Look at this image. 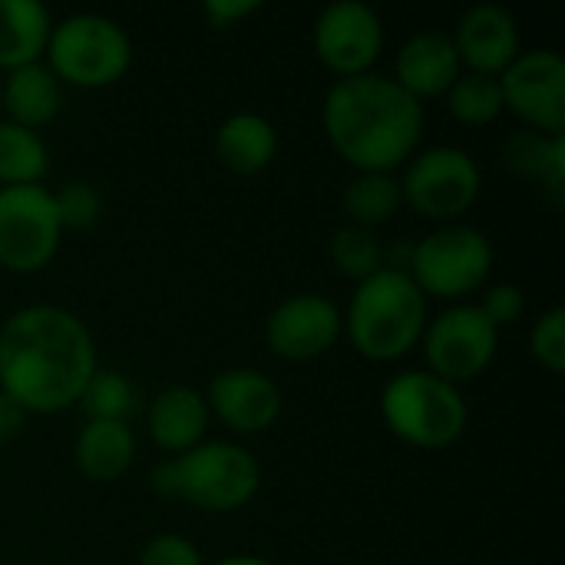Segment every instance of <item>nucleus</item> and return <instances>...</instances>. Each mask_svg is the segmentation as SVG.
<instances>
[{"instance_id": "1", "label": "nucleus", "mask_w": 565, "mask_h": 565, "mask_svg": "<svg viewBox=\"0 0 565 565\" xmlns=\"http://www.w3.org/2000/svg\"><path fill=\"white\" fill-rule=\"evenodd\" d=\"M99 367L89 324L53 301H33L0 321V391L30 414L76 407Z\"/></svg>"}, {"instance_id": "2", "label": "nucleus", "mask_w": 565, "mask_h": 565, "mask_svg": "<svg viewBox=\"0 0 565 565\" xmlns=\"http://www.w3.org/2000/svg\"><path fill=\"white\" fill-rule=\"evenodd\" d=\"M321 126L354 172H397L420 149L427 113L391 73L367 70L328 86Z\"/></svg>"}, {"instance_id": "3", "label": "nucleus", "mask_w": 565, "mask_h": 565, "mask_svg": "<svg viewBox=\"0 0 565 565\" xmlns=\"http://www.w3.org/2000/svg\"><path fill=\"white\" fill-rule=\"evenodd\" d=\"M149 487L162 500H179L199 513L225 516L245 510L262 490L258 457L235 440H202L185 454L152 467Z\"/></svg>"}, {"instance_id": "4", "label": "nucleus", "mask_w": 565, "mask_h": 565, "mask_svg": "<svg viewBox=\"0 0 565 565\" xmlns=\"http://www.w3.org/2000/svg\"><path fill=\"white\" fill-rule=\"evenodd\" d=\"M341 318L354 351L371 361H401L420 348L430 321V301L407 271L381 268L354 285Z\"/></svg>"}, {"instance_id": "5", "label": "nucleus", "mask_w": 565, "mask_h": 565, "mask_svg": "<svg viewBox=\"0 0 565 565\" xmlns=\"http://www.w3.org/2000/svg\"><path fill=\"white\" fill-rule=\"evenodd\" d=\"M43 63L63 86L106 89L119 83L132 66V36L109 13L76 10L60 20L53 17Z\"/></svg>"}, {"instance_id": "6", "label": "nucleus", "mask_w": 565, "mask_h": 565, "mask_svg": "<svg viewBox=\"0 0 565 565\" xmlns=\"http://www.w3.org/2000/svg\"><path fill=\"white\" fill-rule=\"evenodd\" d=\"M381 417L397 440L417 450H447L463 437L470 407L457 384L427 367H411L381 387Z\"/></svg>"}, {"instance_id": "7", "label": "nucleus", "mask_w": 565, "mask_h": 565, "mask_svg": "<svg viewBox=\"0 0 565 565\" xmlns=\"http://www.w3.org/2000/svg\"><path fill=\"white\" fill-rule=\"evenodd\" d=\"M493 242L483 228L470 222H447L414 242L407 275L430 298H444L450 305L470 301L490 285L493 275Z\"/></svg>"}, {"instance_id": "8", "label": "nucleus", "mask_w": 565, "mask_h": 565, "mask_svg": "<svg viewBox=\"0 0 565 565\" xmlns=\"http://www.w3.org/2000/svg\"><path fill=\"white\" fill-rule=\"evenodd\" d=\"M401 192L404 205H411L420 218L430 222H463V212L473 209L483 189L480 162L470 149L454 142H437L427 149H417L404 166Z\"/></svg>"}, {"instance_id": "9", "label": "nucleus", "mask_w": 565, "mask_h": 565, "mask_svg": "<svg viewBox=\"0 0 565 565\" xmlns=\"http://www.w3.org/2000/svg\"><path fill=\"white\" fill-rule=\"evenodd\" d=\"M63 245V225L46 185H0V268L43 271Z\"/></svg>"}, {"instance_id": "10", "label": "nucleus", "mask_w": 565, "mask_h": 565, "mask_svg": "<svg viewBox=\"0 0 565 565\" xmlns=\"http://www.w3.org/2000/svg\"><path fill=\"white\" fill-rule=\"evenodd\" d=\"M420 348L427 358V371L460 387L467 381H477L493 364L500 351V331L473 301H457L427 321Z\"/></svg>"}, {"instance_id": "11", "label": "nucleus", "mask_w": 565, "mask_h": 565, "mask_svg": "<svg viewBox=\"0 0 565 565\" xmlns=\"http://www.w3.org/2000/svg\"><path fill=\"white\" fill-rule=\"evenodd\" d=\"M311 46L318 63L338 76L367 73L384 53V20L367 0H331L315 17Z\"/></svg>"}, {"instance_id": "12", "label": "nucleus", "mask_w": 565, "mask_h": 565, "mask_svg": "<svg viewBox=\"0 0 565 565\" xmlns=\"http://www.w3.org/2000/svg\"><path fill=\"white\" fill-rule=\"evenodd\" d=\"M497 79L503 89V106L516 113L526 129L565 132V60L559 50H520Z\"/></svg>"}, {"instance_id": "13", "label": "nucleus", "mask_w": 565, "mask_h": 565, "mask_svg": "<svg viewBox=\"0 0 565 565\" xmlns=\"http://www.w3.org/2000/svg\"><path fill=\"white\" fill-rule=\"evenodd\" d=\"M344 338L341 308L318 291L281 298L265 318V344L281 361H315Z\"/></svg>"}, {"instance_id": "14", "label": "nucleus", "mask_w": 565, "mask_h": 565, "mask_svg": "<svg viewBox=\"0 0 565 565\" xmlns=\"http://www.w3.org/2000/svg\"><path fill=\"white\" fill-rule=\"evenodd\" d=\"M212 420L228 427L232 434L255 437L278 424L285 397L271 374L258 367H225L202 391Z\"/></svg>"}, {"instance_id": "15", "label": "nucleus", "mask_w": 565, "mask_h": 565, "mask_svg": "<svg viewBox=\"0 0 565 565\" xmlns=\"http://www.w3.org/2000/svg\"><path fill=\"white\" fill-rule=\"evenodd\" d=\"M450 36H454V46L460 53L463 70L487 73V76H500L516 60V53L523 50L520 20L503 3L467 7Z\"/></svg>"}, {"instance_id": "16", "label": "nucleus", "mask_w": 565, "mask_h": 565, "mask_svg": "<svg viewBox=\"0 0 565 565\" xmlns=\"http://www.w3.org/2000/svg\"><path fill=\"white\" fill-rule=\"evenodd\" d=\"M460 73H463V63L454 46V36L434 26L411 33L397 46L394 70H391V76L420 103L444 96Z\"/></svg>"}, {"instance_id": "17", "label": "nucleus", "mask_w": 565, "mask_h": 565, "mask_svg": "<svg viewBox=\"0 0 565 565\" xmlns=\"http://www.w3.org/2000/svg\"><path fill=\"white\" fill-rule=\"evenodd\" d=\"M209 424L212 414L205 394L192 384H169L159 394H152L146 407V434L166 457L185 454L195 444H202Z\"/></svg>"}, {"instance_id": "18", "label": "nucleus", "mask_w": 565, "mask_h": 565, "mask_svg": "<svg viewBox=\"0 0 565 565\" xmlns=\"http://www.w3.org/2000/svg\"><path fill=\"white\" fill-rule=\"evenodd\" d=\"M60 109H63V83L43 60L13 66L0 76L3 119L40 132L46 122L60 116Z\"/></svg>"}, {"instance_id": "19", "label": "nucleus", "mask_w": 565, "mask_h": 565, "mask_svg": "<svg viewBox=\"0 0 565 565\" xmlns=\"http://www.w3.org/2000/svg\"><path fill=\"white\" fill-rule=\"evenodd\" d=\"M212 149L215 159L238 175L265 172L278 156V126L258 109H235L218 122Z\"/></svg>"}, {"instance_id": "20", "label": "nucleus", "mask_w": 565, "mask_h": 565, "mask_svg": "<svg viewBox=\"0 0 565 565\" xmlns=\"http://www.w3.org/2000/svg\"><path fill=\"white\" fill-rule=\"evenodd\" d=\"M73 463L89 483H116L136 463V430L122 420H86L73 440Z\"/></svg>"}, {"instance_id": "21", "label": "nucleus", "mask_w": 565, "mask_h": 565, "mask_svg": "<svg viewBox=\"0 0 565 565\" xmlns=\"http://www.w3.org/2000/svg\"><path fill=\"white\" fill-rule=\"evenodd\" d=\"M503 159L523 179L540 182L553 202H563L565 189V132H540V129H516L507 146Z\"/></svg>"}, {"instance_id": "22", "label": "nucleus", "mask_w": 565, "mask_h": 565, "mask_svg": "<svg viewBox=\"0 0 565 565\" xmlns=\"http://www.w3.org/2000/svg\"><path fill=\"white\" fill-rule=\"evenodd\" d=\"M53 13L43 0H0V70L43 60Z\"/></svg>"}, {"instance_id": "23", "label": "nucleus", "mask_w": 565, "mask_h": 565, "mask_svg": "<svg viewBox=\"0 0 565 565\" xmlns=\"http://www.w3.org/2000/svg\"><path fill=\"white\" fill-rule=\"evenodd\" d=\"M404 205L397 172H354L341 192V209L351 225L374 228L391 222Z\"/></svg>"}, {"instance_id": "24", "label": "nucleus", "mask_w": 565, "mask_h": 565, "mask_svg": "<svg viewBox=\"0 0 565 565\" xmlns=\"http://www.w3.org/2000/svg\"><path fill=\"white\" fill-rule=\"evenodd\" d=\"M50 162V146L36 129L0 116V185H43Z\"/></svg>"}, {"instance_id": "25", "label": "nucleus", "mask_w": 565, "mask_h": 565, "mask_svg": "<svg viewBox=\"0 0 565 565\" xmlns=\"http://www.w3.org/2000/svg\"><path fill=\"white\" fill-rule=\"evenodd\" d=\"M447 99V109L454 119L467 122V126H487L493 122L507 106H503V89H500V79L497 76H487V73H473V70H463L450 89L444 93Z\"/></svg>"}, {"instance_id": "26", "label": "nucleus", "mask_w": 565, "mask_h": 565, "mask_svg": "<svg viewBox=\"0 0 565 565\" xmlns=\"http://www.w3.org/2000/svg\"><path fill=\"white\" fill-rule=\"evenodd\" d=\"M328 255H331L334 268L344 278H351L354 285L384 268V242L377 238V232L374 228H364V225H351V222H344L331 235Z\"/></svg>"}, {"instance_id": "27", "label": "nucleus", "mask_w": 565, "mask_h": 565, "mask_svg": "<svg viewBox=\"0 0 565 565\" xmlns=\"http://www.w3.org/2000/svg\"><path fill=\"white\" fill-rule=\"evenodd\" d=\"M76 407H83L86 420H122V424H129V417L139 407V394L122 371L96 367V374L89 377Z\"/></svg>"}, {"instance_id": "28", "label": "nucleus", "mask_w": 565, "mask_h": 565, "mask_svg": "<svg viewBox=\"0 0 565 565\" xmlns=\"http://www.w3.org/2000/svg\"><path fill=\"white\" fill-rule=\"evenodd\" d=\"M53 192V205H56V215H60V225L63 232L66 228H93L103 215V195L93 182L86 179H66L60 189H50Z\"/></svg>"}, {"instance_id": "29", "label": "nucleus", "mask_w": 565, "mask_h": 565, "mask_svg": "<svg viewBox=\"0 0 565 565\" xmlns=\"http://www.w3.org/2000/svg\"><path fill=\"white\" fill-rule=\"evenodd\" d=\"M530 354L533 361L550 371V374H563L565 371V308L553 305L546 308L533 328H530Z\"/></svg>"}, {"instance_id": "30", "label": "nucleus", "mask_w": 565, "mask_h": 565, "mask_svg": "<svg viewBox=\"0 0 565 565\" xmlns=\"http://www.w3.org/2000/svg\"><path fill=\"white\" fill-rule=\"evenodd\" d=\"M473 305L483 311V318L497 331H503V328L516 324L526 315V291L520 285H513V281H490Z\"/></svg>"}, {"instance_id": "31", "label": "nucleus", "mask_w": 565, "mask_h": 565, "mask_svg": "<svg viewBox=\"0 0 565 565\" xmlns=\"http://www.w3.org/2000/svg\"><path fill=\"white\" fill-rule=\"evenodd\" d=\"M136 565H205L202 550L179 533H156L142 543Z\"/></svg>"}, {"instance_id": "32", "label": "nucleus", "mask_w": 565, "mask_h": 565, "mask_svg": "<svg viewBox=\"0 0 565 565\" xmlns=\"http://www.w3.org/2000/svg\"><path fill=\"white\" fill-rule=\"evenodd\" d=\"M255 10H262V0H205L202 3V13L209 20V26H235L238 20L252 17Z\"/></svg>"}, {"instance_id": "33", "label": "nucleus", "mask_w": 565, "mask_h": 565, "mask_svg": "<svg viewBox=\"0 0 565 565\" xmlns=\"http://www.w3.org/2000/svg\"><path fill=\"white\" fill-rule=\"evenodd\" d=\"M23 424H26V414L0 391V444L13 440L23 430Z\"/></svg>"}, {"instance_id": "34", "label": "nucleus", "mask_w": 565, "mask_h": 565, "mask_svg": "<svg viewBox=\"0 0 565 565\" xmlns=\"http://www.w3.org/2000/svg\"><path fill=\"white\" fill-rule=\"evenodd\" d=\"M212 565H275L271 559L258 556V553H232V556H222L218 563Z\"/></svg>"}]
</instances>
